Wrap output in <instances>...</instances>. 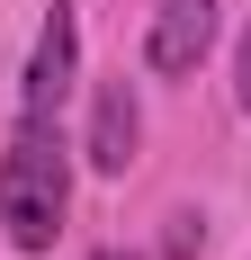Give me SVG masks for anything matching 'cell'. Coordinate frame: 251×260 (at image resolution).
Segmentation results:
<instances>
[{"label": "cell", "instance_id": "cell-2", "mask_svg": "<svg viewBox=\"0 0 251 260\" xmlns=\"http://www.w3.org/2000/svg\"><path fill=\"white\" fill-rule=\"evenodd\" d=\"M72 72H81V27H72V0H54V18L36 27V54H27V81H18V117L27 126H54L63 117Z\"/></svg>", "mask_w": 251, "mask_h": 260}, {"label": "cell", "instance_id": "cell-3", "mask_svg": "<svg viewBox=\"0 0 251 260\" xmlns=\"http://www.w3.org/2000/svg\"><path fill=\"white\" fill-rule=\"evenodd\" d=\"M206 45H215V0H162L152 9V36H144V63L152 72H198Z\"/></svg>", "mask_w": 251, "mask_h": 260}, {"label": "cell", "instance_id": "cell-6", "mask_svg": "<svg viewBox=\"0 0 251 260\" xmlns=\"http://www.w3.org/2000/svg\"><path fill=\"white\" fill-rule=\"evenodd\" d=\"M233 99L251 108V36H242V63H233Z\"/></svg>", "mask_w": 251, "mask_h": 260}, {"label": "cell", "instance_id": "cell-5", "mask_svg": "<svg viewBox=\"0 0 251 260\" xmlns=\"http://www.w3.org/2000/svg\"><path fill=\"white\" fill-rule=\"evenodd\" d=\"M198 242H206V224H198V215H171V242H162V260H198Z\"/></svg>", "mask_w": 251, "mask_h": 260}, {"label": "cell", "instance_id": "cell-1", "mask_svg": "<svg viewBox=\"0 0 251 260\" xmlns=\"http://www.w3.org/2000/svg\"><path fill=\"white\" fill-rule=\"evenodd\" d=\"M63 215H72V161H63V126H27V117H18L9 153H0V234L18 242V251H54Z\"/></svg>", "mask_w": 251, "mask_h": 260}, {"label": "cell", "instance_id": "cell-4", "mask_svg": "<svg viewBox=\"0 0 251 260\" xmlns=\"http://www.w3.org/2000/svg\"><path fill=\"white\" fill-rule=\"evenodd\" d=\"M135 144H144V108H135V90H125V81H99V99H90V171L125 180Z\"/></svg>", "mask_w": 251, "mask_h": 260}, {"label": "cell", "instance_id": "cell-7", "mask_svg": "<svg viewBox=\"0 0 251 260\" xmlns=\"http://www.w3.org/2000/svg\"><path fill=\"white\" fill-rule=\"evenodd\" d=\"M90 260H135V251H90Z\"/></svg>", "mask_w": 251, "mask_h": 260}]
</instances>
